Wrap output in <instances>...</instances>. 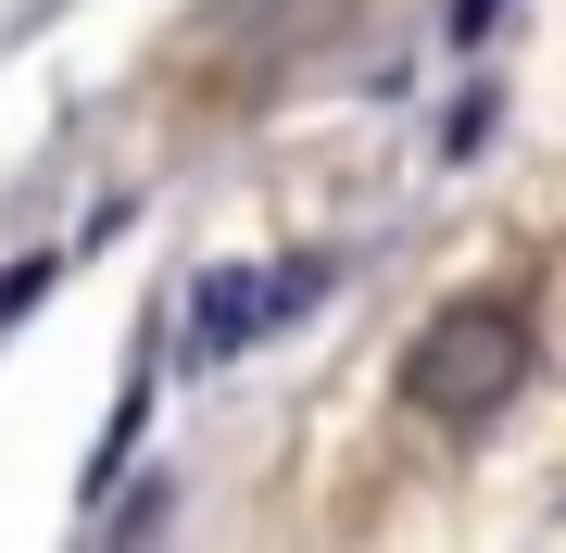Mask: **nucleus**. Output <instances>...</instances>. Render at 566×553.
Masks as SVG:
<instances>
[{"instance_id":"7ed1b4c3","label":"nucleus","mask_w":566,"mask_h":553,"mask_svg":"<svg viewBox=\"0 0 566 553\" xmlns=\"http://www.w3.org/2000/svg\"><path fill=\"white\" fill-rule=\"evenodd\" d=\"M39 289H51V252H39V265H0V315H25Z\"/></svg>"},{"instance_id":"f03ea898","label":"nucleus","mask_w":566,"mask_h":553,"mask_svg":"<svg viewBox=\"0 0 566 553\" xmlns=\"http://www.w3.org/2000/svg\"><path fill=\"white\" fill-rule=\"evenodd\" d=\"M327 252H290V265H214L202 289H189V352L202 365H227V352H252V340H277L290 315H315L327 302Z\"/></svg>"},{"instance_id":"f257e3e1","label":"nucleus","mask_w":566,"mask_h":553,"mask_svg":"<svg viewBox=\"0 0 566 553\" xmlns=\"http://www.w3.org/2000/svg\"><path fill=\"white\" fill-rule=\"evenodd\" d=\"M528 365H542L528 302H516V289H465V302H441L403 340V403L441 415V428H491V415L528 390Z\"/></svg>"},{"instance_id":"20e7f679","label":"nucleus","mask_w":566,"mask_h":553,"mask_svg":"<svg viewBox=\"0 0 566 553\" xmlns=\"http://www.w3.org/2000/svg\"><path fill=\"white\" fill-rule=\"evenodd\" d=\"M491 13H504V0H453V51H479V39H491Z\"/></svg>"}]
</instances>
